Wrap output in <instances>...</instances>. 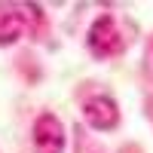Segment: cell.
Segmentation results:
<instances>
[{
    "mask_svg": "<svg viewBox=\"0 0 153 153\" xmlns=\"http://www.w3.org/2000/svg\"><path fill=\"white\" fill-rule=\"evenodd\" d=\"M86 46L95 58H113V55H123L126 52V37L120 31V25L113 16H98L89 28L86 37Z\"/></svg>",
    "mask_w": 153,
    "mask_h": 153,
    "instance_id": "cell-1",
    "label": "cell"
},
{
    "mask_svg": "<svg viewBox=\"0 0 153 153\" xmlns=\"http://www.w3.org/2000/svg\"><path fill=\"white\" fill-rule=\"evenodd\" d=\"M25 25H28V12H25V6L0 3V46H12L25 34Z\"/></svg>",
    "mask_w": 153,
    "mask_h": 153,
    "instance_id": "cell-4",
    "label": "cell"
},
{
    "mask_svg": "<svg viewBox=\"0 0 153 153\" xmlns=\"http://www.w3.org/2000/svg\"><path fill=\"white\" fill-rule=\"evenodd\" d=\"M31 138L37 153H65V126L55 113H40L34 120Z\"/></svg>",
    "mask_w": 153,
    "mask_h": 153,
    "instance_id": "cell-2",
    "label": "cell"
},
{
    "mask_svg": "<svg viewBox=\"0 0 153 153\" xmlns=\"http://www.w3.org/2000/svg\"><path fill=\"white\" fill-rule=\"evenodd\" d=\"M83 117H86V123L92 126V129L110 132V129L120 126V107H117V101L110 95H92L83 104Z\"/></svg>",
    "mask_w": 153,
    "mask_h": 153,
    "instance_id": "cell-3",
    "label": "cell"
}]
</instances>
